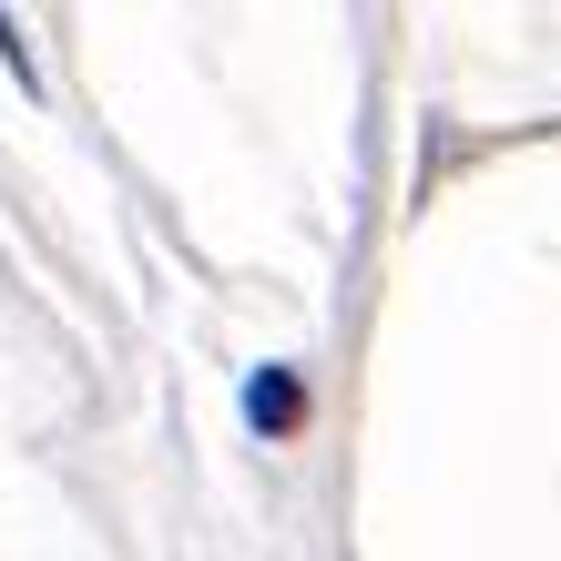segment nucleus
<instances>
[{"label":"nucleus","mask_w":561,"mask_h":561,"mask_svg":"<svg viewBox=\"0 0 561 561\" xmlns=\"http://www.w3.org/2000/svg\"><path fill=\"white\" fill-rule=\"evenodd\" d=\"M245 428L255 439H296V428H307V378L296 368H255L245 378Z\"/></svg>","instance_id":"obj_1"},{"label":"nucleus","mask_w":561,"mask_h":561,"mask_svg":"<svg viewBox=\"0 0 561 561\" xmlns=\"http://www.w3.org/2000/svg\"><path fill=\"white\" fill-rule=\"evenodd\" d=\"M0 61H11L21 92H31V42H21V21H11V11H0Z\"/></svg>","instance_id":"obj_2"}]
</instances>
